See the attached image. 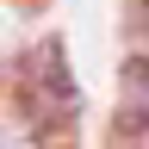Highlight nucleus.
Listing matches in <instances>:
<instances>
[{"instance_id":"nucleus-1","label":"nucleus","mask_w":149,"mask_h":149,"mask_svg":"<svg viewBox=\"0 0 149 149\" xmlns=\"http://www.w3.org/2000/svg\"><path fill=\"white\" fill-rule=\"evenodd\" d=\"M56 62H62V50L44 44V68H31V81H25V100H31L37 118H68L74 112V87H68V74Z\"/></svg>"},{"instance_id":"nucleus-2","label":"nucleus","mask_w":149,"mask_h":149,"mask_svg":"<svg viewBox=\"0 0 149 149\" xmlns=\"http://www.w3.org/2000/svg\"><path fill=\"white\" fill-rule=\"evenodd\" d=\"M118 93L130 106V124H149V56H130L118 74Z\"/></svg>"},{"instance_id":"nucleus-3","label":"nucleus","mask_w":149,"mask_h":149,"mask_svg":"<svg viewBox=\"0 0 149 149\" xmlns=\"http://www.w3.org/2000/svg\"><path fill=\"white\" fill-rule=\"evenodd\" d=\"M130 149H149V124H130Z\"/></svg>"},{"instance_id":"nucleus-4","label":"nucleus","mask_w":149,"mask_h":149,"mask_svg":"<svg viewBox=\"0 0 149 149\" xmlns=\"http://www.w3.org/2000/svg\"><path fill=\"white\" fill-rule=\"evenodd\" d=\"M137 6H143V25H149V0H137Z\"/></svg>"}]
</instances>
